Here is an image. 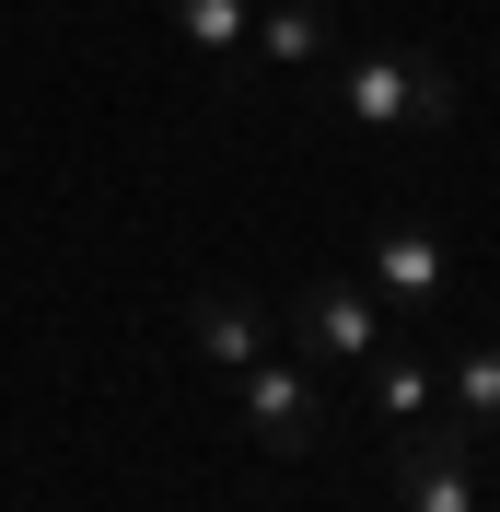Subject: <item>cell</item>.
<instances>
[{"mask_svg":"<svg viewBox=\"0 0 500 512\" xmlns=\"http://www.w3.org/2000/svg\"><path fill=\"white\" fill-rule=\"evenodd\" d=\"M338 117H361V128H454L466 117V82L431 47H361L338 70Z\"/></svg>","mask_w":500,"mask_h":512,"instance_id":"obj_1","label":"cell"},{"mask_svg":"<svg viewBox=\"0 0 500 512\" xmlns=\"http://www.w3.org/2000/svg\"><path fill=\"white\" fill-rule=\"evenodd\" d=\"M233 396H245V431L268 454H314V443H326V384H314L303 361H268V350H256L245 373H233Z\"/></svg>","mask_w":500,"mask_h":512,"instance_id":"obj_2","label":"cell"},{"mask_svg":"<svg viewBox=\"0 0 500 512\" xmlns=\"http://www.w3.org/2000/svg\"><path fill=\"white\" fill-rule=\"evenodd\" d=\"M291 326H303V338H314V361H338V373H361V361L384 350L373 291H361V280H303V291H291Z\"/></svg>","mask_w":500,"mask_h":512,"instance_id":"obj_3","label":"cell"},{"mask_svg":"<svg viewBox=\"0 0 500 512\" xmlns=\"http://www.w3.org/2000/svg\"><path fill=\"white\" fill-rule=\"evenodd\" d=\"M396 501H407V512H477V454H466V431H407V443H396Z\"/></svg>","mask_w":500,"mask_h":512,"instance_id":"obj_4","label":"cell"},{"mask_svg":"<svg viewBox=\"0 0 500 512\" xmlns=\"http://www.w3.org/2000/svg\"><path fill=\"white\" fill-rule=\"evenodd\" d=\"M373 303H407V315H431V303H454V256L431 245L419 222H396V233H373Z\"/></svg>","mask_w":500,"mask_h":512,"instance_id":"obj_5","label":"cell"},{"mask_svg":"<svg viewBox=\"0 0 500 512\" xmlns=\"http://www.w3.org/2000/svg\"><path fill=\"white\" fill-rule=\"evenodd\" d=\"M187 350H210L221 373H245V361L268 350V303H245V291H198V303H187Z\"/></svg>","mask_w":500,"mask_h":512,"instance_id":"obj_6","label":"cell"},{"mask_svg":"<svg viewBox=\"0 0 500 512\" xmlns=\"http://www.w3.org/2000/svg\"><path fill=\"white\" fill-rule=\"evenodd\" d=\"M245 47H256L268 70H314L326 47H338V24H326L314 0H256V12H245Z\"/></svg>","mask_w":500,"mask_h":512,"instance_id":"obj_7","label":"cell"},{"mask_svg":"<svg viewBox=\"0 0 500 512\" xmlns=\"http://www.w3.org/2000/svg\"><path fill=\"white\" fill-rule=\"evenodd\" d=\"M431 396L454 408V431H500V350H489V338H466V350L431 373Z\"/></svg>","mask_w":500,"mask_h":512,"instance_id":"obj_8","label":"cell"},{"mask_svg":"<svg viewBox=\"0 0 500 512\" xmlns=\"http://www.w3.org/2000/svg\"><path fill=\"white\" fill-rule=\"evenodd\" d=\"M361 373H373V408L384 419H419V408H431V361H419V350H373Z\"/></svg>","mask_w":500,"mask_h":512,"instance_id":"obj_9","label":"cell"},{"mask_svg":"<svg viewBox=\"0 0 500 512\" xmlns=\"http://www.w3.org/2000/svg\"><path fill=\"white\" fill-rule=\"evenodd\" d=\"M175 24H187V47H245V12L256 0H163Z\"/></svg>","mask_w":500,"mask_h":512,"instance_id":"obj_10","label":"cell"}]
</instances>
